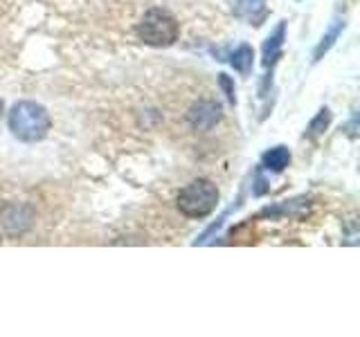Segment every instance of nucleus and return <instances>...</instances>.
<instances>
[{"instance_id": "9d476101", "label": "nucleus", "mask_w": 360, "mask_h": 337, "mask_svg": "<svg viewBox=\"0 0 360 337\" xmlns=\"http://www.w3.org/2000/svg\"><path fill=\"white\" fill-rule=\"evenodd\" d=\"M252 63H255V50H252L248 43L239 45V48H236V50L232 52V56H230V65H232L239 74H243V77H245V74H250Z\"/></svg>"}, {"instance_id": "f8f14e48", "label": "nucleus", "mask_w": 360, "mask_h": 337, "mask_svg": "<svg viewBox=\"0 0 360 337\" xmlns=\"http://www.w3.org/2000/svg\"><path fill=\"white\" fill-rule=\"evenodd\" d=\"M219 86L223 88L225 97H228L230 104H236V90H234V81L228 74H219Z\"/></svg>"}, {"instance_id": "f03ea898", "label": "nucleus", "mask_w": 360, "mask_h": 337, "mask_svg": "<svg viewBox=\"0 0 360 337\" xmlns=\"http://www.w3.org/2000/svg\"><path fill=\"white\" fill-rule=\"evenodd\" d=\"M176 205H178V211L187 218H194V220L207 218L219 205V189L207 178L191 180L187 187L180 189Z\"/></svg>"}, {"instance_id": "1a4fd4ad", "label": "nucleus", "mask_w": 360, "mask_h": 337, "mask_svg": "<svg viewBox=\"0 0 360 337\" xmlns=\"http://www.w3.org/2000/svg\"><path fill=\"white\" fill-rule=\"evenodd\" d=\"M345 25H347V22H345V20H340V18H335V20L331 22V27L322 34V39H320V43H318V48L313 50V61H320L322 56L333 48L335 41L340 39V34H342Z\"/></svg>"}, {"instance_id": "6e6552de", "label": "nucleus", "mask_w": 360, "mask_h": 337, "mask_svg": "<svg viewBox=\"0 0 360 337\" xmlns=\"http://www.w3.org/2000/svg\"><path fill=\"white\" fill-rule=\"evenodd\" d=\"M290 164V151L286 146H273L262 155V166L273 173H281Z\"/></svg>"}, {"instance_id": "7ed1b4c3", "label": "nucleus", "mask_w": 360, "mask_h": 337, "mask_svg": "<svg viewBox=\"0 0 360 337\" xmlns=\"http://www.w3.org/2000/svg\"><path fill=\"white\" fill-rule=\"evenodd\" d=\"M135 34L138 39L151 48H169L174 45L180 37V25L178 20L174 18V14H169L167 9H149L142 16V20L135 27Z\"/></svg>"}, {"instance_id": "423d86ee", "label": "nucleus", "mask_w": 360, "mask_h": 337, "mask_svg": "<svg viewBox=\"0 0 360 337\" xmlns=\"http://www.w3.org/2000/svg\"><path fill=\"white\" fill-rule=\"evenodd\" d=\"M232 14L248 25L259 27L268 18V0H232Z\"/></svg>"}, {"instance_id": "ddd939ff", "label": "nucleus", "mask_w": 360, "mask_h": 337, "mask_svg": "<svg viewBox=\"0 0 360 337\" xmlns=\"http://www.w3.org/2000/svg\"><path fill=\"white\" fill-rule=\"evenodd\" d=\"M0 115H3V99H0Z\"/></svg>"}, {"instance_id": "9b49d317", "label": "nucleus", "mask_w": 360, "mask_h": 337, "mask_svg": "<svg viewBox=\"0 0 360 337\" xmlns=\"http://www.w3.org/2000/svg\"><path fill=\"white\" fill-rule=\"evenodd\" d=\"M331 110L329 108H320L318 110V115H315L313 119H311V124H309V126H307V133H304V135H307V138L309 140H318V138H322V135H324V131L326 128H329V124H331Z\"/></svg>"}, {"instance_id": "20e7f679", "label": "nucleus", "mask_w": 360, "mask_h": 337, "mask_svg": "<svg viewBox=\"0 0 360 337\" xmlns=\"http://www.w3.org/2000/svg\"><path fill=\"white\" fill-rule=\"evenodd\" d=\"M34 209L25 202H11L0 209V236L3 239H18L27 234L34 225Z\"/></svg>"}, {"instance_id": "0eeeda50", "label": "nucleus", "mask_w": 360, "mask_h": 337, "mask_svg": "<svg viewBox=\"0 0 360 337\" xmlns=\"http://www.w3.org/2000/svg\"><path fill=\"white\" fill-rule=\"evenodd\" d=\"M284 41H286V22L281 20L279 25L275 27V32L270 34V37L266 39V43H264V50H262L264 67H273L277 63V59L281 56V45H284Z\"/></svg>"}, {"instance_id": "39448f33", "label": "nucleus", "mask_w": 360, "mask_h": 337, "mask_svg": "<svg viewBox=\"0 0 360 337\" xmlns=\"http://www.w3.org/2000/svg\"><path fill=\"white\" fill-rule=\"evenodd\" d=\"M221 117H223V110H221V106L217 104V101H212V99L196 101V104L191 106L189 112H187V119L191 124V128L200 131V133L212 131L221 121Z\"/></svg>"}, {"instance_id": "f257e3e1", "label": "nucleus", "mask_w": 360, "mask_h": 337, "mask_svg": "<svg viewBox=\"0 0 360 337\" xmlns=\"http://www.w3.org/2000/svg\"><path fill=\"white\" fill-rule=\"evenodd\" d=\"M52 126L50 112L37 101H18L9 110V131L20 142H41L48 138Z\"/></svg>"}]
</instances>
